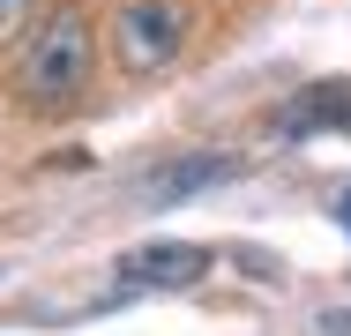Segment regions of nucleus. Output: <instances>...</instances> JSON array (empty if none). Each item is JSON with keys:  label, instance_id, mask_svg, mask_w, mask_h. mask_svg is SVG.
Listing matches in <instances>:
<instances>
[{"label": "nucleus", "instance_id": "1", "mask_svg": "<svg viewBox=\"0 0 351 336\" xmlns=\"http://www.w3.org/2000/svg\"><path fill=\"white\" fill-rule=\"evenodd\" d=\"M90 67H97V30L82 8H53L23 30V53H15V97L30 112H60L90 90Z\"/></svg>", "mask_w": 351, "mask_h": 336}, {"label": "nucleus", "instance_id": "2", "mask_svg": "<svg viewBox=\"0 0 351 336\" xmlns=\"http://www.w3.org/2000/svg\"><path fill=\"white\" fill-rule=\"evenodd\" d=\"M180 53H187V15L172 0H128L112 15V60L128 75H165Z\"/></svg>", "mask_w": 351, "mask_h": 336}, {"label": "nucleus", "instance_id": "3", "mask_svg": "<svg viewBox=\"0 0 351 336\" xmlns=\"http://www.w3.org/2000/svg\"><path fill=\"white\" fill-rule=\"evenodd\" d=\"M202 276H210V247H195V239H165V247L120 254V291H187Z\"/></svg>", "mask_w": 351, "mask_h": 336}, {"label": "nucleus", "instance_id": "4", "mask_svg": "<svg viewBox=\"0 0 351 336\" xmlns=\"http://www.w3.org/2000/svg\"><path fill=\"white\" fill-rule=\"evenodd\" d=\"M239 172V157H202V165H165L157 180H149V195H195V187H217V180H232Z\"/></svg>", "mask_w": 351, "mask_h": 336}, {"label": "nucleus", "instance_id": "5", "mask_svg": "<svg viewBox=\"0 0 351 336\" xmlns=\"http://www.w3.org/2000/svg\"><path fill=\"white\" fill-rule=\"evenodd\" d=\"M322 120H351V82H329V90H314L306 105L284 112V128H322Z\"/></svg>", "mask_w": 351, "mask_h": 336}, {"label": "nucleus", "instance_id": "6", "mask_svg": "<svg viewBox=\"0 0 351 336\" xmlns=\"http://www.w3.org/2000/svg\"><path fill=\"white\" fill-rule=\"evenodd\" d=\"M30 15H38V0H0V45H8V38H23V30H30Z\"/></svg>", "mask_w": 351, "mask_h": 336}, {"label": "nucleus", "instance_id": "7", "mask_svg": "<svg viewBox=\"0 0 351 336\" xmlns=\"http://www.w3.org/2000/svg\"><path fill=\"white\" fill-rule=\"evenodd\" d=\"M337 217H344V224H351V187H344V209H337Z\"/></svg>", "mask_w": 351, "mask_h": 336}]
</instances>
